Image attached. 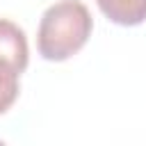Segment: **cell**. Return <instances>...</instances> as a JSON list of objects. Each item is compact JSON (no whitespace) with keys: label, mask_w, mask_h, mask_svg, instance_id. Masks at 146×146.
I'll use <instances>...</instances> for the list:
<instances>
[{"label":"cell","mask_w":146,"mask_h":146,"mask_svg":"<svg viewBox=\"0 0 146 146\" xmlns=\"http://www.w3.org/2000/svg\"><path fill=\"white\" fill-rule=\"evenodd\" d=\"M100 11L116 25H139L146 21V0H96Z\"/></svg>","instance_id":"obj_3"},{"label":"cell","mask_w":146,"mask_h":146,"mask_svg":"<svg viewBox=\"0 0 146 146\" xmlns=\"http://www.w3.org/2000/svg\"><path fill=\"white\" fill-rule=\"evenodd\" d=\"M94 18L80 0H59L50 5L39 23L36 48L48 62H64L73 57L91 36Z\"/></svg>","instance_id":"obj_1"},{"label":"cell","mask_w":146,"mask_h":146,"mask_svg":"<svg viewBox=\"0 0 146 146\" xmlns=\"http://www.w3.org/2000/svg\"><path fill=\"white\" fill-rule=\"evenodd\" d=\"M27 39L25 32L0 18V114H5L18 98V78L27 68Z\"/></svg>","instance_id":"obj_2"}]
</instances>
